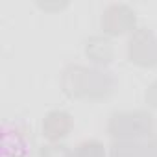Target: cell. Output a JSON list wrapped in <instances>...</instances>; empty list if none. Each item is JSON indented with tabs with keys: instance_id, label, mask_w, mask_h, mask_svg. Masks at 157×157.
<instances>
[{
	"instance_id": "obj_1",
	"label": "cell",
	"mask_w": 157,
	"mask_h": 157,
	"mask_svg": "<svg viewBox=\"0 0 157 157\" xmlns=\"http://www.w3.org/2000/svg\"><path fill=\"white\" fill-rule=\"evenodd\" d=\"M63 89L76 98H102L113 89V80L100 70L85 67H68L63 74Z\"/></svg>"
},
{
	"instance_id": "obj_2",
	"label": "cell",
	"mask_w": 157,
	"mask_h": 157,
	"mask_svg": "<svg viewBox=\"0 0 157 157\" xmlns=\"http://www.w3.org/2000/svg\"><path fill=\"white\" fill-rule=\"evenodd\" d=\"M109 133L118 139H131L146 135L151 129V117L144 111L117 113L109 120Z\"/></svg>"
},
{
	"instance_id": "obj_3",
	"label": "cell",
	"mask_w": 157,
	"mask_h": 157,
	"mask_svg": "<svg viewBox=\"0 0 157 157\" xmlns=\"http://www.w3.org/2000/svg\"><path fill=\"white\" fill-rule=\"evenodd\" d=\"M128 52L131 61L139 65H144V67L157 65V43L148 30H137L131 35Z\"/></svg>"
},
{
	"instance_id": "obj_4",
	"label": "cell",
	"mask_w": 157,
	"mask_h": 157,
	"mask_svg": "<svg viewBox=\"0 0 157 157\" xmlns=\"http://www.w3.org/2000/svg\"><path fill=\"white\" fill-rule=\"evenodd\" d=\"M102 26L109 33H124L135 26V13L128 6H111L102 17Z\"/></svg>"
},
{
	"instance_id": "obj_5",
	"label": "cell",
	"mask_w": 157,
	"mask_h": 157,
	"mask_svg": "<svg viewBox=\"0 0 157 157\" xmlns=\"http://www.w3.org/2000/svg\"><path fill=\"white\" fill-rule=\"evenodd\" d=\"M70 126H72L70 115H67L65 111H52L44 117L43 131L50 140H57L70 131Z\"/></svg>"
},
{
	"instance_id": "obj_6",
	"label": "cell",
	"mask_w": 157,
	"mask_h": 157,
	"mask_svg": "<svg viewBox=\"0 0 157 157\" xmlns=\"http://www.w3.org/2000/svg\"><path fill=\"white\" fill-rule=\"evenodd\" d=\"M87 56L98 63H109L113 57V46L111 41L105 37H91L87 41Z\"/></svg>"
},
{
	"instance_id": "obj_7",
	"label": "cell",
	"mask_w": 157,
	"mask_h": 157,
	"mask_svg": "<svg viewBox=\"0 0 157 157\" xmlns=\"http://www.w3.org/2000/svg\"><path fill=\"white\" fill-rule=\"evenodd\" d=\"M142 153H144V148L131 140L117 142L111 148V157H142Z\"/></svg>"
},
{
	"instance_id": "obj_8",
	"label": "cell",
	"mask_w": 157,
	"mask_h": 157,
	"mask_svg": "<svg viewBox=\"0 0 157 157\" xmlns=\"http://www.w3.org/2000/svg\"><path fill=\"white\" fill-rule=\"evenodd\" d=\"M74 157H104V146L96 140H87L82 142L76 148Z\"/></svg>"
},
{
	"instance_id": "obj_9",
	"label": "cell",
	"mask_w": 157,
	"mask_h": 157,
	"mask_svg": "<svg viewBox=\"0 0 157 157\" xmlns=\"http://www.w3.org/2000/svg\"><path fill=\"white\" fill-rule=\"evenodd\" d=\"M41 157H70V150L65 144H48L43 146Z\"/></svg>"
},
{
	"instance_id": "obj_10",
	"label": "cell",
	"mask_w": 157,
	"mask_h": 157,
	"mask_svg": "<svg viewBox=\"0 0 157 157\" xmlns=\"http://www.w3.org/2000/svg\"><path fill=\"white\" fill-rule=\"evenodd\" d=\"M146 102H148L150 105H157V80L150 85V89H148V93H146Z\"/></svg>"
},
{
	"instance_id": "obj_11",
	"label": "cell",
	"mask_w": 157,
	"mask_h": 157,
	"mask_svg": "<svg viewBox=\"0 0 157 157\" xmlns=\"http://www.w3.org/2000/svg\"><path fill=\"white\" fill-rule=\"evenodd\" d=\"M142 157H157V139H153L151 142H148V146H144Z\"/></svg>"
}]
</instances>
